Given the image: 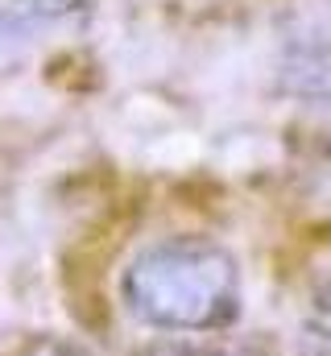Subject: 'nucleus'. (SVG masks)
I'll return each instance as SVG.
<instances>
[{"label": "nucleus", "instance_id": "f257e3e1", "mask_svg": "<svg viewBox=\"0 0 331 356\" xmlns=\"http://www.w3.org/2000/svg\"><path fill=\"white\" fill-rule=\"evenodd\" d=\"M124 298L137 319L162 332H211L236 315L241 277L228 249L207 236H170L133 257Z\"/></svg>", "mask_w": 331, "mask_h": 356}, {"label": "nucleus", "instance_id": "f03ea898", "mask_svg": "<svg viewBox=\"0 0 331 356\" xmlns=\"http://www.w3.org/2000/svg\"><path fill=\"white\" fill-rule=\"evenodd\" d=\"M91 0H13V13L25 21H54V17H71L87 8Z\"/></svg>", "mask_w": 331, "mask_h": 356}, {"label": "nucleus", "instance_id": "7ed1b4c3", "mask_svg": "<svg viewBox=\"0 0 331 356\" xmlns=\"http://www.w3.org/2000/svg\"><path fill=\"white\" fill-rule=\"evenodd\" d=\"M21 356H87L79 344H71V340H58V336H38V340H29V348Z\"/></svg>", "mask_w": 331, "mask_h": 356}, {"label": "nucleus", "instance_id": "20e7f679", "mask_svg": "<svg viewBox=\"0 0 331 356\" xmlns=\"http://www.w3.org/2000/svg\"><path fill=\"white\" fill-rule=\"evenodd\" d=\"M162 356H220V353H186V348H174V353H162Z\"/></svg>", "mask_w": 331, "mask_h": 356}]
</instances>
